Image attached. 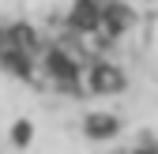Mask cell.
<instances>
[{"mask_svg":"<svg viewBox=\"0 0 158 154\" xmlns=\"http://www.w3.org/2000/svg\"><path fill=\"white\" fill-rule=\"evenodd\" d=\"M135 0H0V75L45 98L102 102L124 90Z\"/></svg>","mask_w":158,"mask_h":154,"instance_id":"6da1fadb","label":"cell"}]
</instances>
